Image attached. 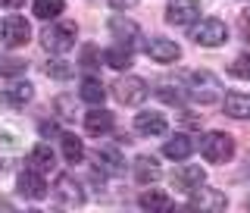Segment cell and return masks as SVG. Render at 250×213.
Returning a JSON list of instances; mask_svg holds the SVG:
<instances>
[{
    "label": "cell",
    "mask_w": 250,
    "mask_h": 213,
    "mask_svg": "<svg viewBox=\"0 0 250 213\" xmlns=\"http://www.w3.org/2000/svg\"><path fill=\"white\" fill-rule=\"evenodd\" d=\"M75 38H78V28H75V22H69V19H57L41 31V44H44V50H50V53L72 50Z\"/></svg>",
    "instance_id": "cell-1"
},
{
    "label": "cell",
    "mask_w": 250,
    "mask_h": 213,
    "mask_svg": "<svg viewBox=\"0 0 250 213\" xmlns=\"http://www.w3.org/2000/svg\"><path fill=\"white\" fill-rule=\"evenodd\" d=\"M28 213H41V210H28Z\"/></svg>",
    "instance_id": "cell-37"
},
{
    "label": "cell",
    "mask_w": 250,
    "mask_h": 213,
    "mask_svg": "<svg viewBox=\"0 0 250 213\" xmlns=\"http://www.w3.org/2000/svg\"><path fill=\"white\" fill-rule=\"evenodd\" d=\"M31 38V25L25 16H3L0 19V44L3 47H25Z\"/></svg>",
    "instance_id": "cell-7"
},
{
    "label": "cell",
    "mask_w": 250,
    "mask_h": 213,
    "mask_svg": "<svg viewBox=\"0 0 250 213\" xmlns=\"http://www.w3.org/2000/svg\"><path fill=\"white\" fill-rule=\"evenodd\" d=\"M44 72H47V78H60V82H66V78L75 75V69H72V63H66V60H50L44 66Z\"/></svg>",
    "instance_id": "cell-27"
},
{
    "label": "cell",
    "mask_w": 250,
    "mask_h": 213,
    "mask_svg": "<svg viewBox=\"0 0 250 213\" xmlns=\"http://www.w3.org/2000/svg\"><path fill=\"white\" fill-rule=\"evenodd\" d=\"M135 179L141 185H150V182H160V176H163V169H160V160L156 157H150V154H141V157H135Z\"/></svg>",
    "instance_id": "cell-15"
},
{
    "label": "cell",
    "mask_w": 250,
    "mask_h": 213,
    "mask_svg": "<svg viewBox=\"0 0 250 213\" xmlns=\"http://www.w3.org/2000/svg\"><path fill=\"white\" fill-rule=\"evenodd\" d=\"M57 113H60V119H75L72 100H69V97H57Z\"/></svg>",
    "instance_id": "cell-31"
},
{
    "label": "cell",
    "mask_w": 250,
    "mask_h": 213,
    "mask_svg": "<svg viewBox=\"0 0 250 213\" xmlns=\"http://www.w3.org/2000/svg\"><path fill=\"white\" fill-rule=\"evenodd\" d=\"M62 10H66L62 0H35V6H31V13H35L38 19H53V22L62 16Z\"/></svg>",
    "instance_id": "cell-25"
},
{
    "label": "cell",
    "mask_w": 250,
    "mask_h": 213,
    "mask_svg": "<svg viewBox=\"0 0 250 213\" xmlns=\"http://www.w3.org/2000/svg\"><path fill=\"white\" fill-rule=\"evenodd\" d=\"M104 63H106L109 69H128L131 66V50L116 44V47H109V50L104 53Z\"/></svg>",
    "instance_id": "cell-26"
},
{
    "label": "cell",
    "mask_w": 250,
    "mask_h": 213,
    "mask_svg": "<svg viewBox=\"0 0 250 213\" xmlns=\"http://www.w3.org/2000/svg\"><path fill=\"white\" fill-rule=\"evenodd\" d=\"M135 132L144 138H156V135H166V116L156 113V110H144V113L135 116Z\"/></svg>",
    "instance_id": "cell-10"
},
{
    "label": "cell",
    "mask_w": 250,
    "mask_h": 213,
    "mask_svg": "<svg viewBox=\"0 0 250 213\" xmlns=\"http://www.w3.org/2000/svg\"><path fill=\"white\" fill-rule=\"evenodd\" d=\"M188 94L197 104H213V100H219V94H222V82L213 72L200 69V72H191V78H188Z\"/></svg>",
    "instance_id": "cell-3"
},
{
    "label": "cell",
    "mask_w": 250,
    "mask_h": 213,
    "mask_svg": "<svg viewBox=\"0 0 250 213\" xmlns=\"http://www.w3.org/2000/svg\"><path fill=\"white\" fill-rule=\"evenodd\" d=\"M109 6L113 10H131V6H138V0H109Z\"/></svg>",
    "instance_id": "cell-34"
},
{
    "label": "cell",
    "mask_w": 250,
    "mask_h": 213,
    "mask_svg": "<svg viewBox=\"0 0 250 213\" xmlns=\"http://www.w3.org/2000/svg\"><path fill=\"white\" fill-rule=\"evenodd\" d=\"M225 207H229L225 191L209 188V185H200L197 191H191V201H188V210L191 213H225Z\"/></svg>",
    "instance_id": "cell-4"
},
{
    "label": "cell",
    "mask_w": 250,
    "mask_h": 213,
    "mask_svg": "<svg viewBox=\"0 0 250 213\" xmlns=\"http://www.w3.org/2000/svg\"><path fill=\"white\" fill-rule=\"evenodd\" d=\"M0 138H3L6 147H16V144H19V135H16V132H3V129H0Z\"/></svg>",
    "instance_id": "cell-33"
},
{
    "label": "cell",
    "mask_w": 250,
    "mask_h": 213,
    "mask_svg": "<svg viewBox=\"0 0 250 213\" xmlns=\"http://www.w3.org/2000/svg\"><path fill=\"white\" fill-rule=\"evenodd\" d=\"M113 91H116V97H119V104H125V107L144 104L147 94H150L147 82H144V78H138V75H122V78H116Z\"/></svg>",
    "instance_id": "cell-6"
},
{
    "label": "cell",
    "mask_w": 250,
    "mask_h": 213,
    "mask_svg": "<svg viewBox=\"0 0 250 213\" xmlns=\"http://www.w3.org/2000/svg\"><path fill=\"white\" fill-rule=\"evenodd\" d=\"M3 97H6V104H13V107H25L28 100L35 97V88H31V82H13Z\"/></svg>",
    "instance_id": "cell-23"
},
{
    "label": "cell",
    "mask_w": 250,
    "mask_h": 213,
    "mask_svg": "<svg viewBox=\"0 0 250 213\" xmlns=\"http://www.w3.org/2000/svg\"><path fill=\"white\" fill-rule=\"evenodd\" d=\"M94 163H97V169L106 172V176H122L125 172V160L116 147H97V151H94Z\"/></svg>",
    "instance_id": "cell-13"
},
{
    "label": "cell",
    "mask_w": 250,
    "mask_h": 213,
    "mask_svg": "<svg viewBox=\"0 0 250 213\" xmlns=\"http://www.w3.org/2000/svg\"><path fill=\"white\" fill-rule=\"evenodd\" d=\"M241 31H244V41L250 44V10L241 16Z\"/></svg>",
    "instance_id": "cell-35"
},
{
    "label": "cell",
    "mask_w": 250,
    "mask_h": 213,
    "mask_svg": "<svg viewBox=\"0 0 250 213\" xmlns=\"http://www.w3.org/2000/svg\"><path fill=\"white\" fill-rule=\"evenodd\" d=\"M225 113L231 119H250V94H241V91H231L225 94Z\"/></svg>",
    "instance_id": "cell-20"
},
{
    "label": "cell",
    "mask_w": 250,
    "mask_h": 213,
    "mask_svg": "<svg viewBox=\"0 0 250 213\" xmlns=\"http://www.w3.org/2000/svg\"><path fill=\"white\" fill-rule=\"evenodd\" d=\"M60 144H62V157H66V163H72V166H75V163L84 160V144H82V138L62 132V135H60Z\"/></svg>",
    "instance_id": "cell-22"
},
{
    "label": "cell",
    "mask_w": 250,
    "mask_h": 213,
    "mask_svg": "<svg viewBox=\"0 0 250 213\" xmlns=\"http://www.w3.org/2000/svg\"><path fill=\"white\" fill-rule=\"evenodd\" d=\"M25 0H0V6H10V10H16V6H22Z\"/></svg>",
    "instance_id": "cell-36"
},
{
    "label": "cell",
    "mask_w": 250,
    "mask_h": 213,
    "mask_svg": "<svg viewBox=\"0 0 250 213\" xmlns=\"http://www.w3.org/2000/svg\"><path fill=\"white\" fill-rule=\"evenodd\" d=\"M200 19V3L197 0H169L166 3V22L178 28H188Z\"/></svg>",
    "instance_id": "cell-8"
},
{
    "label": "cell",
    "mask_w": 250,
    "mask_h": 213,
    "mask_svg": "<svg viewBox=\"0 0 250 213\" xmlns=\"http://www.w3.org/2000/svg\"><path fill=\"white\" fill-rule=\"evenodd\" d=\"M141 210L144 213H175V204H172V198L166 191H156V188H150V191H144L138 198Z\"/></svg>",
    "instance_id": "cell-16"
},
{
    "label": "cell",
    "mask_w": 250,
    "mask_h": 213,
    "mask_svg": "<svg viewBox=\"0 0 250 213\" xmlns=\"http://www.w3.org/2000/svg\"><path fill=\"white\" fill-rule=\"evenodd\" d=\"M19 194L22 198H28V201H41L47 198V182H44V176L41 172H35V169H25V172H19Z\"/></svg>",
    "instance_id": "cell-12"
},
{
    "label": "cell",
    "mask_w": 250,
    "mask_h": 213,
    "mask_svg": "<svg viewBox=\"0 0 250 213\" xmlns=\"http://www.w3.org/2000/svg\"><path fill=\"white\" fill-rule=\"evenodd\" d=\"M84 132L94 138H100V135H109L113 132V113L104 107H97V110H91L88 116H84Z\"/></svg>",
    "instance_id": "cell-17"
},
{
    "label": "cell",
    "mask_w": 250,
    "mask_h": 213,
    "mask_svg": "<svg viewBox=\"0 0 250 213\" xmlns=\"http://www.w3.org/2000/svg\"><path fill=\"white\" fill-rule=\"evenodd\" d=\"M156 97L163 100V104H182V94H178V88H172V85H160V88H156Z\"/></svg>",
    "instance_id": "cell-30"
},
{
    "label": "cell",
    "mask_w": 250,
    "mask_h": 213,
    "mask_svg": "<svg viewBox=\"0 0 250 213\" xmlns=\"http://www.w3.org/2000/svg\"><path fill=\"white\" fill-rule=\"evenodd\" d=\"M94 60H97V50H94V47L88 44L82 50V66H88V69H94Z\"/></svg>",
    "instance_id": "cell-32"
},
{
    "label": "cell",
    "mask_w": 250,
    "mask_h": 213,
    "mask_svg": "<svg viewBox=\"0 0 250 213\" xmlns=\"http://www.w3.org/2000/svg\"><path fill=\"white\" fill-rule=\"evenodd\" d=\"M191 41L200 47H219L229 41V28L222 19H200L197 25H191Z\"/></svg>",
    "instance_id": "cell-5"
},
{
    "label": "cell",
    "mask_w": 250,
    "mask_h": 213,
    "mask_svg": "<svg viewBox=\"0 0 250 213\" xmlns=\"http://www.w3.org/2000/svg\"><path fill=\"white\" fill-rule=\"evenodd\" d=\"M231 75H234V78H244V82H250V53H241V57L231 63Z\"/></svg>",
    "instance_id": "cell-28"
},
{
    "label": "cell",
    "mask_w": 250,
    "mask_h": 213,
    "mask_svg": "<svg viewBox=\"0 0 250 213\" xmlns=\"http://www.w3.org/2000/svg\"><path fill=\"white\" fill-rule=\"evenodd\" d=\"M78 97H82L84 104L100 107V104L106 100V88H104V82H100L97 75H84V78H82V85H78Z\"/></svg>",
    "instance_id": "cell-18"
},
{
    "label": "cell",
    "mask_w": 250,
    "mask_h": 213,
    "mask_svg": "<svg viewBox=\"0 0 250 213\" xmlns=\"http://www.w3.org/2000/svg\"><path fill=\"white\" fill-rule=\"evenodd\" d=\"M144 50H147V57L156 60V63H175L182 57V47L175 41H169V38H150V41L144 44Z\"/></svg>",
    "instance_id": "cell-11"
},
{
    "label": "cell",
    "mask_w": 250,
    "mask_h": 213,
    "mask_svg": "<svg viewBox=\"0 0 250 213\" xmlns=\"http://www.w3.org/2000/svg\"><path fill=\"white\" fill-rule=\"evenodd\" d=\"M200 154L207 163H229L234 157V138L225 132H207L200 138Z\"/></svg>",
    "instance_id": "cell-2"
},
{
    "label": "cell",
    "mask_w": 250,
    "mask_h": 213,
    "mask_svg": "<svg viewBox=\"0 0 250 213\" xmlns=\"http://www.w3.org/2000/svg\"><path fill=\"white\" fill-rule=\"evenodd\" d=\"M203 179H207L203 166H178L172 172V185H175L178 191H197L203 185Z\"/></svg>",
    "instance_id": "cell-14"
},
{
    "label": "cell",
    "mask_w": 250,
    "mask_h": 213,
    "mask_svg": "<svg viewBox=\"0 0 250 213\" xmlns=\"http://www.w3.org/2000/svg\"><path fill=\"white\" fill-rule=\"evenodd\" d=\"M163 154L169 157V160H188V157L194 154V141L185 135V132H178V135H172L166 144H163Z\"/></svg>",
    "instance_id": "cell-19"
},
{
    "label": "cell",
    "mask_w": 250,
    "mask_h": 213,
    "mask_svg": "<svg viewBox=\"0 0 250 213\" xmlns=\"http://www.w3.org/2000/svg\"><path fill=\"white\" fill-rule=\"evenodd\" d=\"M57 194H60V201H66V204H82L84 201V194H82V188H78V182L72 176H60L57 179Z\"/></svg>",
    "instance_id": "cell-21"
},
{
    "label": "cell",
    "mask_w": 250,
    "mask_h": 213,
    "mask_svg": "<svg viewBox=\"0 0 250 213\" xmlns=\"http://www.w3.org/2000/svg\"><path fill=\"white\" fill-rule=\"evenodd\" d=\"M109 31H113V38L119 41V47H128V50L141 41V28L131 19H125V16H113V19H109Z\"/></svg>",
    "instance_id": "cell-9"
},
{
    "label": "cell",
    "mask_w": 250,
    "mask_h": 213,
    "mask_svg": "<svg viewBox=\"0 0 250 213\" xmlns=\"http://www.w3.org/2000/svg\"><path fill=\"white\" fill-rule=\"evenodd\" d=\"M28 166L35 169V172H41V176H44V172H50L53 169V151L47 144H38L35 151H31V157H28Z\"/></svg>",
    "instance_id": "cell-24"
},
{
    "label": "cell",
    "mask_w": 250,
    "mask_h": 213,
    "mask_svg": "<svg viewBox=\"0 0 250 213\" xmlns=\"http://www.w3.org/2000/svg\"><path fill=\"white\" fill-rule=\"evenodd\" d=\"M25 72V63L16 57H0V75H19Z\"/></svg>",
    "instance_id": "cell-29"
},
{
    "label": "cell",
    "mask_w": 250,
    "mask_h": 213,
    "mask_svg": "<svg viewBox=\"0 0 250 213\" xmlns=\"http://www.w3.org/2000/svg\"><path fill=\"white\" fill-rule=\"evenodd\" d=\"M247 210H250V198H247Z\"/></svg>",
    "instance_id": "cell-38"
}]
</instances>
